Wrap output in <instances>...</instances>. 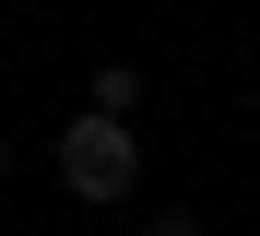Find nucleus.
Listing matches in <instances>:
<instances>
[{"label": "nucleus", "mask_w": 260, "mask_h": 236, "mask_svg": "<svg viewBox=\"0 0 260 236\" xmlns=\"http://www.w3.org/2000/svg\"><path fill=\"white\" fill-rule=\"evenodd\" d=\"M130 177H142V142L83 107V118L59 130V189H71V201H130Z\"/></svg>", "instance_id": "f257e3e1"}, {"label": "nucleus", "mask_w": 260, "mask_h": 236, "mask_svg": "<svg viewBox=\"0 0 260 236\" xmlns=\"http://www.w3.org/2000/svg\"><path fill=\"white\" fill-rule=\"evenodd\" d=\"M0 177H12V154H0Z\"/></svg>", "instance_id": "20e7f679"}, {"label": "nucleus", "mask_w": 260, "mask_h": 236, "mask_svg": "<svg viewBox=\"0 0 260 236\" xmlns=\"http://www.w3.org/2000/svg\"><path fill=\"white\" fill-rule=\"evenodd\" d=\"M142 236H201V224H189V213H166V224H142Z\"/></svg>", "instance_id": "7ed1b4c3"}, {"label": "nucleus", "mask_w": 260, "mask_h": 236, "mask_svg": "<svg viewBox=\"0 0 260 236\" xmlns=\"http://www.w3.org/2000/svg\"><path fill=\"white\" fill-rule=\"evenodd\" d=\"M130 107H142V71L107 59V71H95V118H130Z\"/></svg>", "instance_id": "f03ea898"}]
</instances>
